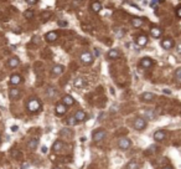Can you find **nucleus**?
I'll use <instances>...</instances> for the list:
<instances>
[{"label": "nucleus", "instance_id": "f257e3e1", "mask_svg": "<svg viewBox=\"0 0 181 169\" xmlns=\"http://www.w3.org/2000/svg\"><path fill=\"white\" fill-rule=\"evenodd\" d=\"M26 109L29 112H31V113L40 112V109H41V102H40V100H37V98H30V100H27V102H26Z\"/></svg>", "mask_w": 181, "mask_h": 169}, {"label": "nucleus", "instance_id": "f03ea898", "mask_svg": "<svg viewBox=\"0 0 181 169\" xmlns=\"http://www.w3.org/2000/svg\"><path fill=\"white\" fill-rule=\"evenodd\" d=\"M107 136V132L104 131V129H96L94 132H93V134H92V138H93V140L94 142H102L103 139L106 138Z\"/></svg>", "mask_w": 181, "mask_h": 169}, {"label": "nucleus", "instance_id": "7ed1b4c3", "mask_svg": "<svg viewBox=\"0 0 181 169\" xmlns=\"http://www.w3.org/2000/svg\"><path fill=\"white\" fill-rule=\"evenodd\" d=\"M79 60L86 63V65H91L93 62V55L91 54L89 51H83L81 55H79Z\"/></svg>", "mask_w": 181, "mask_h": 169}, {"label": "nucleus", "instance_id": "20e7f679", "mask_svg": "<svg viewBox=\"0 0 181 169\" xmlns=\"http://www.w3.org/2000/svg\"><path fill=\"white\" fill-rule=\"evenodd\" d=\"M134 128L136 131H143L145 127H146V119L145 118H141V117H138L134 119Z\"/></svg>", "mask_w": 181, "mask_h": 169}, {"label": "nucleus", "instance_id": "39448f33", "mask_svg": "<svg viewBox=\"0 0 181 169\" xmlns=\"http://www.w3.org/2000/svg\"><path fill=\"white\" fill-rule=\"evenodd\" d=\"M132 146V142H130V139L129 138H119L118 139V147L123 149V151H125V149H128L129 147Z\"/></svg>", "mask_w": 181, "mask_h": 169}, {"label": "nucleus", "instance_id": "423d86ee", "mask_svg": "<svg viewBox=\"0 0 181 169\" xmlns=\"http://www.w3.org/2000/svg\"><path fill=\"white\" fill-rule=\"evenodd\" d=\"M63 71H65V67L62 65H56V66L52 67L51 74H52V76H60V75L63 74Z\"/></svg>", "mask_w": 181, "mask_h": 169}, {"label": "nucleus", "instance_id": "0eeeda50", "mask_svg": "<svg viewBox=\"0 0 181 169\" xmlns=\"http://www.w3.org/2000/svg\"><path fill=\"white\" fill-rule=\"evenodd\" d=\"M57 37H58V35H57V32H56V31H50V32H47V34L45 35L46 41H48V42H53V41H56V40H57Z\"/></svg>", "mask_w": 181, "mask_h": 169}, {"label": "nucleus", "instance_id": "6e6552de", "mask_svg": "<svg viewBox=\"0 0 181 169\" xmlns=\"http://www.w3.org/2000/svg\"><path fill=\"white\" fill-rule=\"evenodd\" d=\"M119 56H120V52H119L118 50H115V49L109 50L108 54H107V57H108L109 60H115V59H118Z\"/></svg>", "mask_w": 181, "mask_h": 169}, {"label": "nucleus", "instance_id": "1a4fd4ad", "mask_svg": "<svg viewBox=\"0 0 181 169\" xmlns=\"http://www.w3.org/2000/svg\"><path fill=\"white\" fill-rule=\"evenodd\" d=\"M21 96V93H20V91L17 90V88H10L9 90V98L10 100H17L19 97Z\"/></svg>", "mask_w": 181, "mask_h": 169}, {"label": "nucleus", "instance_id": "9d476101", "mask_svg": "<svg viewBox=\"0 0 181 169\" xmlns=\"http://www.w3.org/2000/svg\"><path fill=\"white\" fill-rule=\"evenodd\" d=\"M67 106L65 105V103H58V105H56V114L57 116H62V114H65L66 113V111H67Z\"/></svg>", "mask_w": 181, "mask_h": 169}, {"label": "nucleus", "instance_id": "9b49d317", "mask_svg": "<svg viewBox=\"0 0 181 169\" xmlns=\"http://www.w3.org/2000/svg\"><path fill=\"white\" fill-rule=\"evenodd\" d=\"M154 94L151 92H144L141 96H140V100L143 101V102H151L153 100H154Z\"/></svg>", "mask_w": 181, "mask_h": 169}, {"label": "nucleus", "instance_id": "f8f14e48", "mask_svg": "<svg viewBox=\"0 0 181 169\" xmlns=\"http://www.w3.org/2000/svg\"><path fill=\"white\" fill-rule=\"evenodd\" d=\"M62 103H65L66 106H72V105H75V98L70 94H66L62 98Z\"/></svg>", "mask_w": 181, "mask_h": 169}, {"label": "nucleus", "instance_id": "ddd939ff", "mask_svg": "<svg viewBox=\"0 0 181 169\" xmlns=\"http://www.w3.org/2000/svg\"><path fill=\"white\" fill-rule=\"evenodd\" d=\"M161 46L164 47L165 50L172 49V46H174V40H172V39H165V40H163V41H161Z\"/></svg>", "mask_w": 181, "mask_h": 169}, {"label": "nucleus", "instance_id": "4468645a", "mask_svg": "<svg viewBox=\"0 0 181 169\" xmlns=\"http://www.w3.org/2000/svg\"><path fill=\"white\" fill-rule=\"evenodd\" d=\"M140 66L144 67V68H149V67L153 66V60L149 59V57H144V59L140 60Z\"/></svg>", "mask_w": 181, "mask_h": 169}, {"label": "nucleus", "instance_id": "2eb2a0df", "mask_svg": "<svg viewBox=\"0 0 181 169\" xmlns=\"http://www.w3.org/2000/svg\"><path fill=\"white\" fill-rule=\"evenodd\" d=\"M19 63H20V60H19V57H10L9 60H8V66L9 67H11V68H15L16 66H19Z\"/></svg>", "mask_w": 181, "mask_h": 169}, {"label": "nucleus", "instance_id": "dca6fc26", "mask_svg": "<svg viewBox=\"0 0 181 169\" xmlns=\"http://www.w3.org/2000/svg\"><path fill=\"white\" fill-rule=\"evenodd\" d=\"M60 134H61V137H66V138H72L73 137V132L70 128H62Z\"/></svg>", "mask_w": 181, "mask_h": 169}, {"label": "nucleus", "instance_id": "f3484780", "mask_svg": "<svg viewBox=\"0 0 181 169\" xmlns=\"http://www.w3.org/2000/svg\"><path fill=\"white\" fill-rule=\"evenodd\" d=\"M62 148H63V142L60 140V139H57V140L53 143V146H52V151H53L55 153H57V152L62 151Z\"/></svg>", "mask_w": 181, "mask_h": 169}, {"label": "nucleus", "instance_id": "a211bd4d", "mask_svg": "<svg viewBox=\"0 0 181 169\" xmlns=\"http://www.w3.org/2000/svg\"><path fill=\"white\" fill-rule=\"evenodd\" d=\"M165 132L164 131H156L155 133H154V139L155 140H158V142H160V140H164L165 139Z\"/></svg>", "mask_w": 181, "mask_h": 169}, {"label": "nucleus", "instance_id": "6ab92c4d", "mask_svg": "<svg viewBox=\"0 0 181 169\" xmlns=\"http://www.w3.org/2000/svg\"><path fill=\"white\" fill-rule=\"evenodd\" d=\"M20 82H21V76H19V75H13V76L10 77V81H9V83L11 86H16Z\"/></svg>", "mask_w": 181, "mask_h": 169}, {"label": "nucleus", "instance_id": "aec40b11", "mask_svg": "<svg viewBox=\"0 0 181 169\" xmlns=\"http://www.w3.org/2000/svg\"><path fill=\"white\" fill-rule=\"evenodd\" d=\"M73 85H75L76 88H82V87L86 85V82H84V80H83L82 77H77L75 81H73Z\"/></svg>", "mask_w": 181, "mask_h": 169}, {"label": "nucleus", "instance_id": "412c9836", "mask_svg": "<svg viewBox=\"0 0 181 169\" xmlns=\"http://www.w3.org/2000/svg\"><path fill=\"white\" fill-rule=\"evenodd\" d=\"M75 117H76V119H77L78 122H82V121H84V119H86L87 114H86L83 111H77V112L75 113Z\"/></svg>", "mask_w": 181, "mask_h": 169}, {"label": "nucleus", "instance_id": "4be33fe9", "mask_svg": "<svg viewBox=\"0 0 181 169\" xmlns=\"http://www.w3.org/2000/svg\"><path fill=\"white\" fill-rule=\"evenodd\" d=\"M56 88L55 87H52V86H50V87H47V90H46V96L48 97V98H53L55 96H56Z\"/></svg>", "mask_w": 181, "mask_h": 169}, {"label": "nucleus", "instance_id": "5701e85b", "mask_svg": "<svg viewBox=\"0 0 181 169\" xmlns=\"http://www.w3.org/2000/svg\"><path fill=\"white\" fill-rule=\"evenodd\" d=\"M146 42H148V37H146L145 35H140V36L136 39V44H138L139 46H145Z\"/></svg>", "mask_w": 181, "mask_h": 169}, {"label": "nucleus", "instance_id": "b1692460", "mask_svg": "<svg viewBox=\"0 0 181 169\" xmlns=\"http://www.w3.org/2000/svg\"><path fill=\"white\" fill-rule=\"evenodd\" d=\"M144 116H145V118H146V119H150V121H153V119H155V118H156V114L154 113V111H153V109H146V111L144 112Z\"/></svg>", "mask_w": 181, "mask_h": 169}, {"label": "nucleus", "instance_id": "393cba45", "mask_svg": "<svg viewBox=\"0 0 181 169\" xmlns=\"http://www.w3.org/2000/svg\"><path fill=\"white\" fill-rule=\"evenodd\" d=\"M140 168V164L136 162V160H130L127 165H125V169H139Z\"/></svg>", "mask_w": 181, "mask_h": 169}, {"label": "nucleus", "instance_id": "a878e982", "mask_svg": "<svg viewBox=\"0 0 181 169\" xmlns=\"http://www.w3.org/2000/svg\"><path fill=\"white\" fill-rule=\"evenodd\" d=\"M37 144H39V140H37L36 138H32V139H30V140H29V143H27V147H29V149L34 151V149H36Z\"/></svg>", "mask_w": 181, "mask_h": 169}, {"label": "nucleus", "instance_id": "bb28decb", "mask_svg": "<svg viewBox=\"0 0 181 169\" xmlns=\"http://www.w3.org/2000/svg\"><path fill=\"white\" fill-rule=\"evenodd\" d=\"M132 25H133L134 28H140V26L143 25V19H140V17H134V19L132 20Z\"/></svg>", "mask_w": 181, "mask_h": 169}, {"label": "nucleus", "instance_id": "cd10ccee", "mask_svg": "<svg viewBox=\"0 0 181 169\" xmlns=\"http://www.w3.org/2000/svg\"><path fill=\"white\" fill-rule=\"evenodd\" d=\"M65 122H66V124H67V126H76L78 121L76 119L75 116H71V117H68V118H67Z\"/></svg>", "mask_w": 181, "mask_h": 169}, {"label": "nucleus", "instance_id": "c85d7f7f", "mask_svg": "<svg viewBox=\"0 0 181 169\" xmlns=\"http://www.w3.org/2000/svg\"><path fill=\"white\" fill-rule=\"evenodd\" d=\"M151 36L153 37H160V35H161V30L159 29V28H151Z\"/></svg>", "mask_w": 181, "mask_h": 169}, {"label": "nucleus", "instance_id": "c756f323", "mask_svg": "<svg viewBox=\"0 0 181 169\" xmlns=\"http://www.w3.org/2000/svg\"><path fill=\"white\" fill-rule=\"evenodd\" d=\"M92 10L93 11H101L102 10V4L101 3H98V1H94V3H92Z\"/></svg>", "mask_w": 181, "mask_h": 169}, {"label": "nucleus", "instance_id": "7c9ffc66", "mask_svg": "<svg viewBox=\"0 0 181 169\" xmlns=\"http://www.w3.org/2000/svg\"><path fill=\"white\" fill-rule=\"evenodd\" d=\"M51 17V13L50 11H44L42 14H41V20L42 21H46L47 19H50Z\"/></svg>", "mask_w": 181, "mask_h": 169}, {"label": "nucleus", "instance_id": "2f4dec72", "mask_svg": "<svg viewBox=\"0 0 181 169\" xmlns=\"http://www.w3.org/2000/svg\"><path fill=\"white\" fill-rule=\"evenodd\" d=\"M175 80L177 82H181V68H177L175 71Z\"/></svg>", "mask_w": 181, "mask_h": 169}, {"label": "nucleus", "instance_id": "473e14b6", "mask_svg": "<svg viewBox=\"0 0 181 169\" xmlns=\"http://www.w3.org/2000/svg\"><path fill=\"white\" fill-rule=\"evenodd\" d=\"M57 25H58L60 28H66V26H68V21H66V20H58V21H57Z\"/></svg>", "mask_w": 181, "mask_h": 169}, {"label": "nucleus", "instance_id": "72a5a7b5", "mask_svg": "<svg viewBox=\"0 0 181 169\" xmlns=\"http://www.w3.org/2000/svg\"><path fill=\"white\" fill-rule=\"evenodd\" d=\"M24 16H25L26 19H31V17H34V13H32V10H26V11L24 13Z\"/></svg>", "mask_w": 181, "mask_h": 169}, {"label": "nucleus", "instance_id": "f704fd0d", "mask_svg": "<svg viewBox=\"0 0 181 169\" xmlns=\"http://www.w3.org/2000/svg\"><path fill=\"white\" fill-rule=\"evenodd\" d=\"M160 1H161V0H151L150 6H151V8H156V6H158V4H159Z\"/></svg>", "mask_w": 181, "mask_h": 169}, {"label": "nucleus", "instance_id": "c9c22d12", "mask_svg": "<svg viewBox=\"0 0 181 169\" xmlns=\"http://www.w3.org/2000/svg\"><path fill=\"white\" fill-rule=\"evenodd\" d=\"M94 56H97V57L101 56V51H99L98 49H94Z\"/></svg>", "mask_w": 181, "mask_h": 169}, {"label": "nucleus", "instance_id": "e433bc0d", "mask_svg": "<svg viewBox=\"0 0 181 169\" xmlns=\"http://www.w3.org/2000/svg\"><path fill=\"white\" fill-rule=\"evenodd\" d=\"M36 1H37V0H26V3H27L29 5H35Z\"/></svg>", "mask_w": 181, "mask_h": 169}, {"label": "nucleus", "instance_id": "4c0bfd02", "mask_svg": "<svg viewBox=\"0 0 181 169\" xmlns=\"http://www.w3.org/2000/svg\"><path fill=\"white\" fill-rule=\"evenodd\" d=\"M176 50H177V52L181 54V42L180 44H177V46H176Z\"/></svg>", "mask_w": 181, "mask_h": 169}, {"label": "nucleus", "instance_id": "58836bf2", "mask_svg": "<svg viewBox=\"0 0 181 169\" xmlns=\"http://www.w3.org/2000/svg\"><path fill=\"white\" fill-rule=\"evenodd\" d=\"M176 14H177V16H179V17H181V6L177 9V10H176Z\"/></svg>", "mask_w": 181, "mask_h": 169}, {"label": "nucleus", "instance_id": "ea45409f", "mask_svg": "<svg viewBox=\"0 0 181 169\" xmlns=\"http://www.w3.org/2000/svg\"><path fill=\"white\" fill-rule=\"evenodd\" d=\"M163 92L165 93V94H170V93H171V91H170V90H167V88H165V90H163Z\"/></svg>", "mask_w": 181, "mask_h": 169}, {"label": "nucleus", "instance_id": "a19ab883", "mask_svg": "<svg viewBox=\"0 0 181 169\" xmlns=\"http://www.w3.org/2000/svg\"><path fill=\"white\" fill-rule=\"evenodd\" d=\"M47 152V148L46 147H42V153H46Z\"/></svg>", "mask_w": 181, "mask_h": 169}, {"label": "nucleus", "instance_id": "79ce46f5", "mask_svg": "<svg viewBox=\"0 0 181 169\" xmlns=\"http://www.w3.org/2000/svg\"><path fill=\"white\" fill-rule=\"evenodd\" d=\"M11 129H13V131H16V129H17V127H16V126H13V127H11Z\"/></svg>", "mask_w": 181, "mask_h": 169}, {"label": "nucleus", "instance_id": "37998d69", "mask_svg": "<svg viewBox=\"0 0 181 169\" xmlns=\"http://www.w3.org/2000/svg\"><path fill=\"white\" fill-rule=\"evenodd\" d=\"M163 169H174L172 167H165V168H163Z\"/></svg>", "mask_w": 181, "mask_h": 169}, {"label": "nucleus", "instance_id": "c03bdc74", "mask_svg": "<svg viewBox=\"0 0 181 169\" xmlns=\"http://www.w3.org/2000/svg\"><path fill=\"white\" fill-rule=\"evenodd\" d=\"M53 169H61V168H58V167H55V168H53Z\"/></svg>", "mask_w": 181, "mask_h": 169}, {"label": "nucleus", "instance_id": "a18cd8bd", "mask_svg": "<svg viewBox=\"0 0 181 169\" xmlns=\"http://www.w3.org/2000/svg\"><path fill=\"white\" fill-rule=\"evenodd\" d=\"M0 139H1V136H0Z\"/></svg>", "mask_w": 181, "mask_h": 169}]
</instances>
